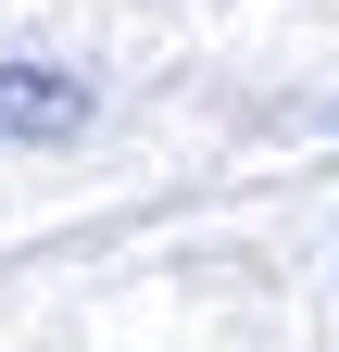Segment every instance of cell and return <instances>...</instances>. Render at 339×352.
I'll list each match as a JSON object with an SVG mask.
<instances>
[{
	"label": "cell",
	"instance_id": "obj_1",
	"mask_svg": "<svg viewBox=\"0 0 339 352\" xmlns=\"http://www.w3.org/2000/svg\"><path fill=\"white\" fill-rule=\"evenodd\" d=\"M89 126V88H75L63 63H0V139H25V151H51Z\"/></svg>",
	"mask_w": 339,
	"mask_h": 352
}]
</instances>
